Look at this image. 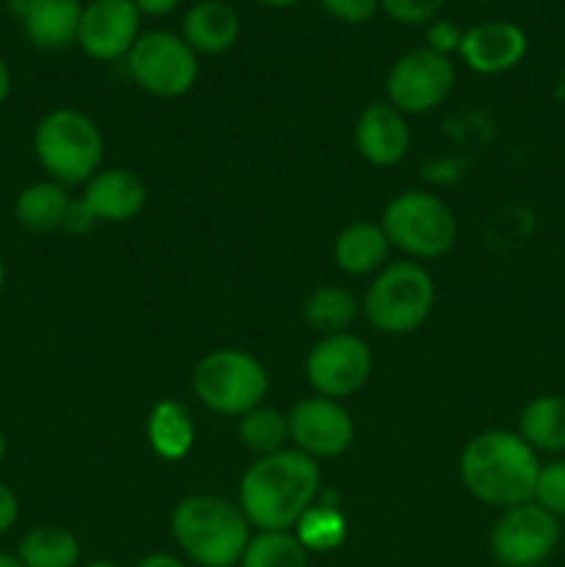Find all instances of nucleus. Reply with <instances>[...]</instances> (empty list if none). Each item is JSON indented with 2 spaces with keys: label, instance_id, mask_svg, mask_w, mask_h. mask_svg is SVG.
<instances>
[{
  "label": "nucleus",
  "instance_id": "15",
  "mask_svg": "<svg viewBox=\"0 0 565 567\" xmlns=\"http://www.w3.org/2000/svg\"><path fill=\"white\" fill-rule=\"evenodd\" d=\"M355 144L366 164L397 166L410 153V125L391 103H371L360 111L355 125Z\"/></svg>",
  "mask_w": 565,
  "mask_h": 567
},
{
  "label": "nucleus",
  "instance_id": "17",
  "mask_svg": "<svg viewBox=\"0 0 565 567\" xmlns=\"http://www.w3.org/2000/svg\"><path fill=\"white\" fill-rule=\"evenodd\" d=\"M242 17L227 0H197L183 14L181 37L197 55H222L238 42Z\"/></svg>",
  "mask_w": 565,
  "mask_h": 567
},
{
  "label": "nucleus",
  "instance_id": "38",
  "mask_svg": "<svg viewBox=\"0 0 565 567\" xmlns=\"http://www.w3.org/2000/svg\"><path fill=\"white\" fill-rule=\"evenodd\" d=\"M255 3L266 6V9H291V6L302 3V0H255Z\"/></svg>",
  "mask_w": 565,
  "mask_h": 567
},
{
  "label": "nucleus",
  "instance_id": "33",
  "mask_svg": "<svg viewBox=\"0 0 565 567\" xmlns=\"http://www.w3.org/2000/svg\"><path fill=\"white\" fill-rule=\"evenodd\" d=\"M20 518V498L6 482H0V537L9 535Z\"/></svg>",
  "mask_w": 565,
  "mask_h": 567
},
{
  "label": "nucleus",
  "instance_id": "25",
  "mask_svg": "<svg viewBox=\"0 0 565 567\" xmlns=\"http://www.w3.org/2000/svg\"><path fill=\"white\" fill-rule=\"evenodd\" d=\"M291 532L308 554H332L347 543L349 520L336 504L316 502L305 509V515Z\"/></svg>",
  "mask_w": 565,
  "mask_h": 567
},
{
  "label": "nucleus",
  "instance_id": "41",
  "mask_svg": "<svg viewBox=\"0 0 565 567\" xmlns=\"http://www.w3.org/2000/svg\"><path fill=\"white\" fill-rule=\"evenodd\" d=\"M6 435H3V430H0V465H3V460H6Z\"/></svg>",
  "mask_w": 565,
  "mask_h": 567
},
{
  "label": "nucleus",
  "instance_id": "20",
  "mask_svg": "<svg viewBox=\"0 0 565 567\" xmlns=\"http://www.w3.org/2000/svg\"><path fill=\"white\" fill-rule=\"evenodd\" d=\"M194 441H197V426H194L192 413L175 399L153 404L147 415V443L155 457L166 463H177L192 454Z\"/></svg>",
  "mask_w": 565,
  "mask_h": 567
},
{
  "label": "nucleus",
  "instance_id": "4",
  "mask_svg": "<svg viewBox=\"0 0 565 567\" xmlns=\"http://www.w3.org/2000/svg\"><path fill=\"white\" fill-rule=\"evenodd\" d=\"M33 155L50 181L86 186L103 169L105 138L97 122L78 109H53L33 127Z\"/></svg>",
  "mask_w": 565,
  "mask_h": 567
},
{
  "label": "nucleus",
  "instance_id": "1",
  "mask_svg": "<svg viewBox=\"0 0 565 567\" xmlns=\"http://www.w3.org/2000/svg\"><path fill=\"white\" fill-rule=\"evenodd\" d=\"M321 491L319 463L299 449L258 457L238 482V507L258 532H291Z\"/></svg>",
  "mask_w": 565,
  "mask_h": 567
},
{
  "label": "nucleus",
  "instance_id": "21",
  "mask_svg": "<svg viewBox=\"0 0 565 567\" xmlns=\"http://www.w3.org/2000/svg\"><path fill=\"white\" fill-rule=\"evenodd\" d=\"M70 194L66 186L55 181H37L22 188L14 199V219L22 230L33 236H48L64 227L66 210H70Z\"/></svg>",
  "mask_w": 565,
  "mask_h": 567
},
{
  "label": "nucleus",
  "instance_id": "3",
  "mask_svg": "<svg viewBox=\"0 0 565 567\" xmlns=\"http://www.w3.org/2000/svg\"><path fill=\"white\" fill-rule=\"evenodd\" d=\"M172 537L188 563L199 567H233L242 563L244 548L253 537L247 515L238 502L194 493L177 502L172 509Z\"/></svg>",
  "mask_w": 565,
  "mask_h": 567
},
{
  "label": "nucleus",
  "instance_id": "42",
  "mask_svg": "<svg viewBox=\"0 0 565 567\" xmlns=\"http://www.w3.org/2000/svg\"><path fill=\"white\" fill-rule=\"evenodd\" d=\"M83 567H120V565L109 563V559H97V563H89V565H83Z\"/></svg>",
  "mask_w": 565,
  "mask_h": 567
},
{
  "label": "nucleus",
  "instance_id": "32",
  "mask_svg": "<svg viewBox=\"0 0 565 567\" xmlns=\"http://www.w3.org/2000/svg\"><path fill=\"white\" fill-rule=\"evenodd\" d=\"M94 225H100L97 216L92 214L83 197H72L70 199V210H66V219H64V230L75 233V236H83V233L94 230Z\"/></svg>",
  "mask_w": 565,
  "mask_h": 567
},
{
  "label": "nucleus",
  "instance_id": "36",
  "mask_svg": "<svg viewBox=\"0 0 565 567\" xmlns=\"http://www.w3.org/2000/svg\"><path fill=\"white\" fill-rule=\"evenodd\" d=\"M11 94V70L9 64H6V59L0 55V109H3V103L9 100Z\"/></svg>",
  "mask_w": 565,
  "mask_h": 567
},
{
  "label": "nucleus",
  "instance_id": "12",
  "mask_svg": "<svg viewBox=\"0 0 565 567\" xmlns=\"http://www.w3.org/2000/svg\"><path fill=\"white\" fill-rule=\"evenodd\" d=\"M288 441L302 454L319 460L341 457L355 441V421L336 399L308 396L288 410Z\"/></svg>",
  "mask_w": 565,
  "mask_h": 567
},
{
  "label": "nucleus",
  "instance_id": "23",
  "mask_svg": "<svg viewBox=\"0 0 565 567\" xmlns=\"http://www.w3.org/2000/svg\"><path fill=\"white\" fill-rule=\"evenodd\" d=\"M17 559L22 567H78L81 543L64 526H33L22 535Z\"/></svg>",
  "mask_w": 565,
  "mask_h": 567
},
{
  "label": "nucleus",
  "instance_id": "5",
  "mask_svg": "<svg viewBox=\"0 0 565 567\" xmlns=\"http://www.w3.org/2000/svg\"><path fill=\"white\" fill-rule=\"evenodd\" d=\"M360 308L382 336H410L435 308V280L415 260H393L377 271Z\"/></svg>",
  "mask_w": 565,
  "mask_h": 567
},
{
  "label": "nucleus",
  "instance_id": "2",
  "mask_svg": "<svg viewBox=\"0 0 565 567\" xmlns=\"http://www.w3.org/2000/svg\"><path fill=\"white\" fill-rule=\"evenodd\" d=\"M458 468L465 491L502 513L532 502L541 460L518 432L485 430L465 443Z\"/></svg>",
  "mask_w": 565,
  "mask_h": 567
},
{
  "label": "nucleus",
  "instance_id": "13",
  "mask_svg": "<svg viewBox=\"0 0 565 567\" xmlns=\"http://www.w3.org/2000/svg\"><path fill=\"white\" fill-rule=\"evenodd\" d=\"M142 28V11L133 0H89L83 6L78 44L94 61L125 59Z\"/></svg>",
  "mask_w": 565,
  "mask_h": 567
},
{
  "label": "nucleus",
  "instance_id": "26",
  "mask_svg": "<svg viewBox=\"0 0 565 567\" xmlns=\"http://www.w3.org/2000/svg\"><path fill=\"white\" fill-rule=\"evenodd\" d=\"M236 435L242 446L258 457L282 452L288 441V415L269 404H258L238 419Z\"/></svg>",
  "mask_w": 565,
  "mask_h": 567
},
{
  "label": "nucleus",
  "instance_id": "7",
  "mask_svg": "<svg viewBox=\"0 0 565 567\" xmlns=\"http://www.w3.org/2000/svg\"><path fill=\"white\" fill-rule=\"evenodd\" d=\"M382 230L391 247L415 260L443 258L458 241L454 210L430 192H402L382 210Z\"/></svg>",
  "mask_w": 565,
  "mask_h": 567
},
{
  "label": "nucleus",
  "instance_id": "27",
  "mask_svg": "<svg viewBox=\"0 0 565 567\" xmlns=\"http://www.w3.org/2000/svg\"><path fill=\"white\" fill-rule=\"evenodd\" d=\"M242 567H308L310 554L294 532H258L244 548Z\"/></svg>",
  "mask_w": 565,
  "mask_h": 567
},
{
  "label": "nucleus",
  "instance_id": "14",
  "mask_svg": "<svg viewBox=\"0 0 565 567\" xmlns=\"http://www.w3.org/2000/svg\"><path fill=\"white\" fill-rule=\"evenodd\" d=\"M530 50L524 28L507 20H487L465 28L460 59L476 75H504L524 61Z\"/></svg>",
  "mask_w": 565,
  "mask_h": 567
},
{
  "label": "nucleus",
  "instance_id": "22",
  "mask_svg": "<svg viewBox=\"0 0 565 567\" xmlns=\"http://www.w3.org/2000/svg\"><path fill=\"white\" fill-rule=\"evenodd\" d=\"M518 435L535 452L565 454V396L546 393L526 402L518 415Z\"/></svg>",
  "mask_w": 565,
  "mask_h": 567
},
{
  "label": "nucleus",
  "instance_id": "37",
  "mask_svg": "<svg viewBox=\"0 0 565 567\" xmlns=\"http://www.w3.org/2000/svg\"><path fill=\"white\" fill-rule=\"evenodd\" d=\"M37 3V0H6V9H9V14L14 17V20H25L28 11H31V6Z\"/></svg>",
  "mask_w": 565,
  "mask_h": 567
},
{
  "label": "nucleus",
  "instance_id": "28",
  "mask_svg": "<svg viewBox=\"0 0 565 567\" xmlns=\"http://www.w3.org/2000/svg\"><path fill=\"white\" fill-rule=\"evenodd\" d=\"M532 502L552 513L554 518H565V457L541 463Z\"/></svg>",
  "mask_w": 565,
  "mask_h": 567
},
{
  "label": "nucleus",
  "instance_id": "34",
  "mask_svg": "<svg viewBox=\"0 0 565 567\" xmlns=\"http://www.w3.org/2000/svg\"><path fill=\"white\" fill-rule=\"evenodd\" d=\"M142 17H166L183 3V0H133Z\"/></svg>",
  "mask_w": 565,
  "mask_h": 567
},
{
  "label": "nucleus",
  "instance_id": "24",
  "mask_svg": "<svg viewBox=\"0 0 565 567\" xmlns=\"http://www.w3.org/2000/svg\"><path fill=\"white\" fill-rule=\"evenodd\" d=\"M360 302L352 291L341 286H319L310 291V297L302 305V319L310 330L325 336H338L347 332V327L358 319Z\"/></svg>",
  "mask_w": 565,
  "mask_h": 567
},
{
  "label": "nucleus",
  "instance_id": "39",
  "mask_svg": "<svg viewBox=\"0 0 565 567\" xmlns=\"http://www.w3.org/2000/svg\"><path fill=\"white\" fill-rule=\"evenodd\" d=\"M0 567H22V563L17 559V554L0 551Z\"/></svg>",
  "mask_w": 565,
  "mask_h": 567
},
{
  "label": "nucleus",
  "instance_id": "43",
  "mask_svg": "<svg viewBox=\"0 0 565 567\" xmlns=\"http://www.w3.org/2000/svg\"><path fill=\"white\" fill-rule=\"evenodd\" d=\"M480 3H487V0H480Z\"/></svg>",
  "mask_w": 565,
  "mask_h": 567
},
{
  "label": "nucleus",
  "instance_id": "9",
  "mask_svg": "<svg viewBox=\"0 0 565 567\" xmlns=\"http://www.w3.org/2000/svg\"><path fill=\"white\" fill-rule=\"evenodd\" d=\"M559 518L535 502L502 509L491 529V557L502 567H541L557 551Z\"/></svg>",
  "mask_w": 565,
  "mask_h": 567
},
{
  "label": "nucleus",
  "instance_id": "29",
  "mask_svg": "<svg viewBox=\"0 0 565 567\" xmlns=\"http://www.w3.org/2000/svg\"><path fill=\"white\" fill-rule=\"evenodd\" d=\"M446 0H380V9L399 25H424L438 17Z\"/></svg>",
  "mask_w": 565,
  "mask_h": 567
},
{
  "label": "nucleus",
  "instance_id": "35",
  "mask_svg": "<svg viewBox=\"0 0 565 567\" xmlns=\"http://www.w3.org/2000/svg\"><path fill=\"white\" fill-rule=\"evenodd\" d=\"M136 567H188V563H183L181 557H175V554H150V557H144L142 563Z\"/></svg>",
  "mask_w": 565,
  "mask_h": 567
},
{
  "label": "nucleus",
  "instance_id": "44",
  "mask_svg": "<svg viewBox=\"0 0 565 567\" xmlns=\"http://www.w3.org/2000/svg\"><path fill=\"white\" fill-rule=\"evenodd\" d=\"M493 567H502V565H493Z\"/></svg>",
  "mask_w": 565,
  "mask_h": 567
},
{
  "label": "nucleus",
  "instance_id": "18",
  "mask_svg": "<svg viewBox=\"0 0 565 567\" xmlns=\"http://www.w3.org/2000/svg\"><path fill=\"white\" fill-rule=\"evenodd\" d=\"M388 255H391V241L382 225L374 221H352L338 233L332 244L336 266L349 277L377 275L388 266Z\"/></svg>",
  "mask_w": 565,
  "mask_h": 567
},
{
  "label": "nucleus",
  "instance_id": "11",
  "mask_svg": "<svg viewBox=\"0 0 565 567\" xmlns=\"http://www.w3.org/2000/svg\"><path fill=\"white\" fill-rule=\"evenodd\" d=\"M371 371H374V358L369 343L352 332L325 336L305 360V377L316 396L336 399V402L355 396L371 380Z\"/></svg>",
  "mask_w": 565,
  "mask_h": 567
},
{
  "label": "nucleus",
  "instance_id": "19",
  "mask_svg": "<svg viewBox=\"0 0 565 567\" xmlns=\"http://www.w3.org/2000/svg\"><path fill=\"white\" fill-rule=\"evenodd\" d=\"M81 14V0H37L22 20V28L33 48L64 50L70 44H78Z\"/></svg>",
  "mask_w": 565,
  "mask_h": 567
},
{
  "label": "nucleus",
  "instance_id": "10",
  "mask_svg": "<svg viewBox=\"0 0 565 567\" xmlns=\"http://www.w3.org/2000/svg\"><path fill=\"white\" fill-rule=\"evenodd\" d=\"M454 64L449 55L430 48L408 50L386 75V94L393 109L408 114H430L454 89Z\"/></svg>",
  "mask_w": 565,
  "mask_h": 567
},
{
  "label": "nucleus",
  "instance_id": "16",
  "mask_svg": "<svg viewBox=\"0 0 565 567\" xmlns=\"http://www.w3.org/2000/svg\"><path fill=\"white\" fill-rule=\"evenodd\" d=\"M81 197L97 216V221L120 225V221H131L142 214L147 205V186L136 172L114 166V169H100L83 186Z\"/></svg>",
  "mask_w": 565,
  "mask_h": 567
},
{
  "label": "nucleus",
  "instance_id": "30",
  "mask_svg": "<svg viewBox=\"0 0 565 567\" xmlns=\"http://www.w3.org/2000/svg\"><path fill=\"white\" fill-rule=\"evenodd\" d=\"M319 6L347 25H363L380 11V0H319Z\"/></svg>",
  "mask_w": 565,
  "mask_h": 567
},
{
  "label": "nucleus",
  "instance_id": "31",
  "mask_svg": "<svg viewBox=\"0 0 565 567\" xmlns=\"http://www.w3.org/2000/svg\"><path fill=\"white\" fill-rule=\"evenodd\" d=\"M460 42H463V28L454 25L449 20H432L430 28H427V48L435 50V53L449 55L458 53Z\"/></svg>",
  "mask_w": 565,
  "mask_h": 567
},
{
  "label": "nucleus",
  "instance_id": "8",
  "mask_svg": "<svg viewBox=\"0 0 565 567\" xmlns=\"http://www.w3.org/2000/svg\"><path fill=\"white\" fill-rule=\"evenodd\" d=\"M125 59L133 83L161 100L183 97L199 78V55L188 48L181 33H142Z\"/></svg>",
  "mask_w": 565,
  "mask_h": 567
},
{
  "label": "nucleus",
  "instance_id": "6",
  "mask_svg": "<svg viewBox=\"0 0 565 567\" xmlns=\"http://www.w3.org/2000/svg\"><path fill=\"white\" fill-rule=\"evenodd\" d=\"M192 388L205 410L227 419H242L244 413L264 404L269 393V374L266 365L244 349H216L194 365Z\"/></svg>",
  "mask_w": 565,
  "mask_h": 567
},
{
  "label": "nucleus",
  "instance_id": "40",
  "mask_svg": "<svg viewBox=\"0 0 565 567\" xmlns=\"http://www.w3.org/2000/svg\"><path fill=\"white\" fill-rule=\"evenodd\" d=\"M3 288H6V260L3 255H0V293H3Z\"/></svg>",
  "mask_w": 565,
  "mask_h": 567
}]
</instances>
